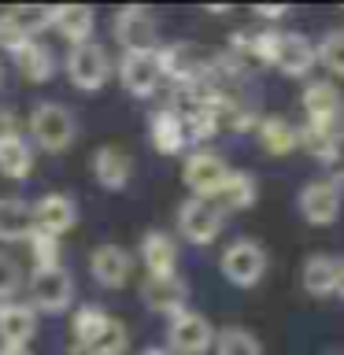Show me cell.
Segmentation results:
<instances>
[{
    "label": "cell",
    "mask_w": 344,
    "mask_h": 355,
    "mask_svg": "<svg viewBox=\"0 0 344 355\" xmlns=\"http://www.w3.org/2000/svg\"><path fill=\"white\" fill-rule=\"evenodd\" d=\"M11 137H22V130H19V115L11 107H0V144L11 141Z\"/></svg>",
    "instance_id": "8d00e7d4"
},
{
    "label": "cell",
    "mask_w": 344,
    "mask_h": 355,
    "mask_svg": "<svg viewBox=\"0 0 344 355\" xmlns=\"http://www.w3.org/2000/svg\"><path fill=\"white\" fill-rule=\"evenodd\" d=\"M30 255H33V270H55L60 263V237H49V233H30Z\"/></svg>",
    "instance_id": "d6a6232c"
},
{
    "label": "cell",
    "mask_w": 344,
    "mask_h": 355,
    "mask_svg": "<svg viewBox=\"0 0 344 355\" xmlns=\"http://www.w3.org/2000/svg\"><path fill=\"white\" fill-rule=\"evenodd\" d=\"M333 355H344V352H333Z\"/></svg>",
    "instance_id": "ee69618b"
},
{
    "label": "cell",
    "mask_w": 344,
    "mask_h": 355,
    "mask_svg": "<svg viewBox=\"0 0 344 355\" xmlns=\"http://www.w3.org/2000/svg\"><path fill=\"white\" fill-rule=\"evenodd\" d=\"M255 196H259V182H255V174H248V171H230L226 182H222L207 200L222 211V215H226V211H244V207H252Z\"/></svg>",
    "instance_id": "d6986e66"
},
{
    "label": "cell",
    "mask_w": 344,
    "mask_h": 355,
    "mask_svg": "<svg viewBox=\"0 0 344 355\" xmlns=\"http://www.w3.org/2000/svg\"><path fill=\"white\" fill-rule=\"evenodd\" d=\"M300 282L311 296H329L333 293V255H311L304 263Z\"/></svg>",
    "instance_id": "f1b7e54d"
},
{
    "label": "cell",
    "mask_w": 344,
    "mask_h": 355,
    "mask_svg": "<svg viewBox=\"0 0 344 355\" xmlns=\"http://www.w3.org/2000/svg\"><path fill=\"white\" fill-rule=\"evenodd\" d=\"M155 63H160V78H171L174 85H189V82H200V78H211L215 55L193 41H178L155 49Z\"/></svg>",
    "instance_id": "6da1fadb"
},
{
    "label": "cell",
    "mask_w": 344,
    "mask_h": 355,
    "mask_svg": "<svg viewBox=\"0 0 344 355\" xmlns=\"http://www.w3.org/2000/svg\"><path fill=\"white\" fill-rule=\"evenodd\" d=\"M30 171H33V144L26 137H11L0 144V174L22 182V178H30Z\"/></svg>",
    "instance_id": "4316f807"
},
{
    "label": "cell",
    "mask_w": 344,
    "mask_h": 355,
    "mask_svg": "<svg viewBox=\"0 0 344 355\" xmlns=\"http://www.w3.org/2000/svg\"><path fill=\"white\" fill-rule=\"evenodd\" d=\"M259 144L270 155H289L296 148V126L289 119H282V115H266V119H259Z\"/></svg>",
    "instance_id": "484cf974"
},
{
    "label": "cell",
    "mask_w": 344,
    "mask_h": 355,
    "mask_svg": "<svg viewBox=\"0 0 344 355\" xmlns=\"http://www.w3.org/2000/svg\"><path fill=\"white\" fill-rule=\"evenodd\" d=\"M89 274H93V282L104 285V288H122L133 274V259H130L126 248H119V244H100V248L89 255Z\"/></svg>",
    "instance_id": "5bb4252c"
},
{
    "label": "cell",
    "mask_w": 344,
    "mask_h": 355,
    "mask_svg": "<svg viewBox=\"0 0 344 355\" xmlns=\"http://www.w3.org/2000/svg\"><path fill=\"white\" fill-rule=\"evenodd\" d=\"M37 337V311L30 304H0V344L26 348Z\"/></svg>",
    "instance_id": "ac0fdd59"
},
{
    "label": "cell",
    "mask_w": 344,
    "mask_h": 355,
    "mask_svg": "<svg viewBox=\"0 0 344 355\" xmlns=\"http://www.w3.org/2000/svg\"><path fill=\"white\" fill-rule=\"evenodd\" d=\"M215 348L218 355H263V344L255 340L252 329L244 326H226L215 333Z\"/></svg>",
    "instance_id": "83f0119b"
},
{
    "label": "cell",
    "mask_w": 344,
    "mask_h": 355,
    "mask_svg": "<svg viewBox=\"0 0 344 355\" xmlns=\"http://www.w3.org/2000/svg\"><path fill=\"white\" fill-rule=\"evenodd\" d=\"M15 67H19V74L26 78V82H49V78L55 74V55H52L49 44L30 41L15 52Z\"/></svg>",
    "instance_id": "d4e9b609"
},
{
    "label": "cell",
    "mask_w": 344,
    "mask_h": 355,
    "mask_svg": "<svg viewBox=\"0 0 344 355\" xmlns=\"http://www.w3.org/2000/svg\"><path fill=\"white\" fill-rule=\"evenodd\" d=\"M0 82H4V67H0Z\"/></svg>",
    "instance_id": "7bdbcfd3"
},
{
    "label": "cell",
    "mask_w": 344,
    "mask_h": 355,
    "mask_svg": "<svg viewBox=\"0 0 344 355\" xmlns=\"http://www.w3.org/2000/svg\"><path fill=\"white\" fill-rule=\"evenodd\" d=\"M111 30H115L122 52H155V44H160V26H155L152 11L141 4L119 8L115 19H111Z\"/></svg>",
    "instance_id": "277c9868"
},
{
    "label": "cell",
    "mask_w": 344,
    "mask_h": 355,
    "mask_svg": "<svg viewBox=\"0 0 344 355\" xmlns=\"http://www.w3.org/2000/svg\"><path fill=\"white\" fill-rule=\"evenodd\" d=\"M52 15H55V8H33V4L8 8V19L15 22V26H19L22 33H26L30 41H37V33L52 26Z\"/></svg>",
    "instance_id": "4dcf8cb0"
},
{
    "label": "cell",
    "mask_w": 344,
    "mask_h": 355,
    "mask_svg": "<svg viewBox=\"0 0 344 355\" xmlns=\"http://www.w3.org/2000/svg\"><path fill=\"white\" fill-rule=\"evenodd\" d=\"M67 355H96V352L89 348V344H71V348H67Z\"/></svg>",
    "instance_id": "ab89813d"
},
{
    "label": "cell",
    "mask_w": 344,
    "mask_h": 355,
    "mask_svg": "<svg viewBox=\"0 0 344 355\" xmlns=\"http://www.w3.org/2000/svg\"><path fill=\"white\" fill-rule=\"evenodd\" d=\"M226 174H230L226 159H222L218 152H211V148H196L185 159V171H182L185 185L193 189V196H204V200L215 193L222 182H226Z\"/></svg>",
    "instance_id": "7c38bea8"
},
{
    "label": "cell",
    "mask_w": 344,
    "mask_h": 355,
    "mask_svg": "<svg viewBox=\"0 0 344 355\" xmlns=\"http://www.w3.org/2000/svg\"><path fill=\"white\" fill-rule=\"evenodd\" d=\"M119 82L126 93L133 96H152L160 89V63H155V52H122L119 60Z\"/></svg>",
    "instance_id": "4fadbf2b"
},
{
    "label": "cell",
    "mask_w": 344,
    "mask_h": 355,
    "mask_svg": "<svg viewBox=\"0 0 344 355\" xmlns=\"http://www.w3.org/2000/svg\"><path fill=\"white\" fill-rule=\"evenodd\" d=\"M19 285H22V270H19V263L11 259V255L0 252V300L15 296V293H19Z\"/></svg>",
    "instance_id": "e575fe53"
},
{
    "label": "cell",
    "mask_w": 344,
    "mask_h": 355,
    "mask_svg": "<svg viewBox=\"0 0 344 355\" xmlns=\"http://www.w3.org/2000/svg\"><path fill=\"white\" fill-rule=\"evenodd\" d=\"M226 226V215L204 196H189L182 207H178V230L189 244H211Z\"/></svg>",
    "instance_id": "52a82bcc"
},
{
    "label": "cell",
    "mask_w": 344,
    "mask_h": 355,
    "mask_svg": "<svg viewBox=\"0 0 344 355\" xmlns=\"http://www.w3.org/2000/svg\"><path fill=\"white\" fill-rule=\"evenodd\" d=\"M218 270H222V277H226L230 285H237V288H255V285L263 282V274H266V252H263V244L255 241V237L233 241L230 248L222 252Z\"/></svg>",
    "instance_id": "7a4b0ae2"
},
{
    "label": "cell",
    "mask_w": 344,
    "mask_h": 355,
    "mask_svg": "<svg viewBox=\"0 0 344 355\" xmlns=\"http://www.w3.org/2000/svg\"><path fill=\"white\" fill-rule=\"evenodd\" d=\"M270 63L289 78H304V74L315 71V44H311L304 33H277Z\"/></svg>",
    "instance_id": "9a60e30c"
},
{
    "label": "cell",
    "mask_w": 344,
    "mask_h": 355,
    "mask_svg": "<svg viewBox=\"0 0 344 355\" xmlns=\"http://www.w3.org/2000/svg\"><path fill=\"white\" fill-rule=\"evenodd\" d=\"M148 141L160 148L163 155H178L185 148V122L182 115H178L174 107H163V111H155V115L148 119Z\"/></svg>",
    "instance_id": "7402d4cb"
},
{
    "label": "cell",
    "mask_w": 344,
    "mask_h": 355,
    "mask_svg": "<svg viewBox=\"0 0 344 355\" xmlns=\"http://www.w3.org/2000/svg\"><path fill=\"white\" fill-rule=\"evenodd\" d=\"M74 115L67 111L63 104H55V100H49V104H37L30 111V137L41 144L44 152H63L74 144Z\"/></svg>",
    "instance_id": "3957f363"
},
{
    "label": "cell",
    "mask_w": 344,
    "mask_h": 355,
    "mask_svg": "<svg viewBox=\"0 0 344 355\" xmlns=\"http://www.w3.org/2000/svg\"><path fill=\"white\" fill-rule=\"evenodd\" d=\"M296 144L304 148L307 155H315L318 163H341V130L337 126H315V122H307L304 130H296Z\"/></svg>",
    "instance_id": "44dd1931"
},
{
    "label": "cell",
    "mask_w": 344,
    "mask_h": 355,
    "mask_svg": "<svg viewBox=\"0 0 344 355\" xmlns=\"http://www.w3.org/2000/svg\"><path fill=\"white\" fill-rule=\"evenodd\" d=\"M341 119H344V115H341Z\"/></svg>",
    "instance_id": "f6af8a7d"
},
{
    "label": "cell",
    "mask_w": 344,
    "mask_h": 355,
    "mask_svg": "<svg viewBox=\"0 0 344 355\" xmlns=\"http://www.w3.org/2000/svg\"><path fill=\"white\" fill-rule=\"evenodd\" d=\"M89 166H93V178L104 189H111V193H119V189H126L130 174H133V159L126 148H119V144H100V148L93 152V159H89Z\"/></svg>",
    "instance_id": "2e32d148"
},
{
    "label": "cell",
    "mask_w": 344,
    "mask_h": 355,
    "mask_svg": "<svg viewBox=\"0 0 344 355\" xmlns=\"http://www.w3.org/2000/svg\"><path fill=\"white\" fill-rule=\"evenodd\" d=\"M304 115L315 126H337L344 115V96L333 82H311L304 89Z\"/></svg>",
    "instance_id": "e0dca14e"
},
{
    "label": "cell",
    "mask_w": 344,
    "mask_h": 355,
    "mask_svg": "<svg viewBox=\"0 0 344 355\" xmlns=\"http://www.w3.org/2000/svg\"><path fill=\"white\" fill-rule=\"evenodd\" d=\"M141 300H144V307L155 311V315H166V318H174V315H182V311H189V285H185V277H178V274H148L141 282Z\"/></svg>",
    "instance_id": "9c48e42d"
},
{
    "label": "cell",
    "mask_w": 344,
    "mask_h": 355,
    "mask_svg": "<svg viewBox=\"0 0 344 355\" xmlns=\"http://www.w3.org/2000/svg\"><path fill=\"white\" fill-rule=\"evenodd\" d=\"M141 259L148 274H178V241L163 230H148L141 237Z\"/></svg>",
    "instance_id": "ffe728a7"
},
{
    "label": "cell",
    "mask_w": 344,
    "mask_h": 355,
    "mask_svg": "<svg viewBox=\"0 0 344 355\" xmlns=\"http://www.w3.org/2000/svg\"><path fill=\"white\" fill-rule=\"evenodd\" d=\"M89 348H93L96 355H126V348H130V329H126V322L108 318L104 329H100L96 337L89 340Z\"/></svg>",
    "instance_id": "f546056e"
},
{
    "label": "cell",
    "mask_w": 344,
    "mask_h": 355,
    "mask_svg": "<svg viewBox=\"0 0 344 355\" xmlns=\"http://www.w3.org/2000/svg\"><path fill=\"white\" fill-rule=\"evenodd\" d=\"M315 63H322L329 74L344 78V30H329L315 49Z\"/></svg>",
    "instance_id": "836d02e7"
},
{
    "label": "cell",
    "mask_w": 344,
    "mask_h": 355,
    "mask_svg": "<svg viewBox=\"0 0 344 355\" xmlns=\"http://www.w3.org/2000/svg\"><path fill=\"white\" fill-rule=\"evenodd\" d=\"M296 207H300V215H304V222H311V226H333V222L341 218V185H333L329 178L311 182V185L300 189Z\"/></svg>",
    "instance_id": "30bf717a"
},
{
    "label": "cell",
    "mask_w": 344,
    "mask_h": 355,
    "mask_svg": "<svg viewBox=\"0 0 344 355\" xmlns=\"http://www.w3.org/2000/svg\"><path fill=\"white\" fill-rule=\"evenodd\" d=\"M33 233V211L19 196H0V241L15 244Z\"/></svg>",
    "instance_id": "603a6c76"
},
{
    "label": "cell",
    "mask_w": 344,
    "mask_h": 355,
    "mask_svg": "<svg viewBox=\"0 0 344 355\" xmlns=\"http://www.w3.org/2000/svg\"><path fill=\"white\" fill-rule=\"evenodd\" d=\"M52 26L60 30L63 37L71 41V49H74V44H85L89 37H93L96 19H93V8H85V4H67V8H55Z\"/></svg>",
    "instance_id": "cb8c5ba5"
},
{
    "label": "cell",
    "mask_w": 344,
    "mask_h": 355,
    "mask_svg": "<svg viewBox=\"0 0 344 355\" xmlns=\"http://www.w3.org/2000/svg\"><path fill=\"white\" fill-rule=\"evenodd\" d=\"M285 11H289L285 4H255V15H259V19H274V22L282 19Z\"/></svg>",
    "instance_id": "74e56055"
},
{
    "label": "cell",
    "mask_w": 344,
    "mask_h": 355,
    "mask_svg": "<svg viewBox=\"0 0 344 355\" xmlns=\"http://www.w3.org/2000/svg\"><path fill=\"white\" fill-rule=\"evenodd\" d=\"M30 304H33V311H44V315H63V311L74 304V277L67 274V266H55V270H33V277H30Z\"/></svg>",
    "instance_id": "5b68a950"
},
{
    "label": "cell",
    "mask_w": 344,
    "mask_h": 355,
    "mask_svg": "<svg viewBox=\"0 0 344 355\" xmlns=\"http://www.w3.org/2000/svg\"><path fill=\"white\" fill-rule=\"evenodd\" d=\"M137 355H171L166 348H144V352H137Z\"/></svg>",
    "instance_id": "b9f144b4"
},
{
    "label": "cell",
    "mask_w": 344,
    "mask_h": 355,
    "mask_svg": "<svg viewBox=\"0 0 344 355\" xmlns=\"http://www.w3.org/2000/svg\"><path fill=\"white\" fill-rule=\"evenodd\" d=\"M0 355H30V348H8V344H0Z\"/></svg>",
    "instance_id": "60d3db41"
},
{
    "label": "cell",
    "mask_w": 344,
    "mask_h": 355,
    "mask_svg": "<svg viewBox=\"0 0 344 355\" xmlns=\"http://www.w3.org/2000/svg\"><path fill=\"white\" fill-rule=\"evenodd\" d=\"M333 293L344 296V255H341V259H333Z\"/></svg>",
    "instance_id": "f35d334b"
},
{
    "label": "cell",
    "mask_w": 344,
    "mask_h": 355,
    "mask_svg": "<svg viewBox=\"0 0 344 355\" xmlns=\"http://www.w3.org/2000/svg\"><path fill=\"white\" fill-rule=\"evenodd\" d=\"M111 315L108 311H100L96 304H89V307H78L74 311V318H71V333H74V344H89L96 337L100 329H104V322Z\"/></svg>",
    "instance_id": "1f68e13d"
},
{
    "label": "cell",
    "mask_w": 344,
    "mask_h": 355,
    "mask_svg": "<svg viewBox=\"0 0 344 355\" xmlns=\"http://www.w3.org/2000/svg\"><path fill=\"white\" fill-rule=\"evenodd\" d=\"M67 78H71L78 89L108 85V78H111V55H108V49H104V44H96V41L74 44L71 55H67Z\"/></svg>",
    "instance_id": "ba28073f"
},
{
    "label": "cell",
    "mask_w": 344,
    "mask_h": 355,
    "mask_svg": "<svg viewBox=\"0 0 344 355\" xmlns=\"http://www.w3.org/2000/svg\"><path fill=\"white\" fill-rule=\"evenodd\" d=\"M22 44H30V37L8 19V11H0V49H8L11 55H15Z\"/></svg>",
    "instance_id": "d590c367"
},
{
    "label": "cell",
    "mask_w": 344,
    "mask_h": 355,
    "mask_svg": "<svg viewBox=\"0 0 344 355\" xmlns=\"http://www.w3.org/2000/svg\"><path fill=\"white\" fill-rule=\"evenodd\" d=\"M33 211V230L49 233V237H63L78 226V204L67 193H44L37 204H30Z\"/></svg>",
    "instance_id": "8fae6325"
},
{
    "label": "cell",
    "mask_w": 344,
    "mask_h": 355,
    "mask_svg": "<svg viewBox=\"0 0 344 355\" xmlns=\"http://www.w3.org/2000/svg\"><path fill=\"white\" fill-rule=\"evenodd\" d=\"M166 344H171V355H204L215 344V326L200 311H182L166 326Z\"/></svg>",
    "instance_id": "8992f818"
}]
</instances>
